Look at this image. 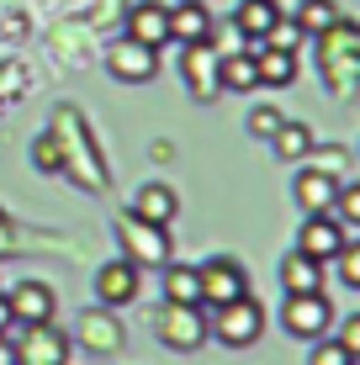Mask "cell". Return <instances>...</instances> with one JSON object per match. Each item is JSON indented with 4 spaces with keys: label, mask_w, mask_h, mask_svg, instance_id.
<instances>
[{
    "label": "cell",
    "mask_w": 360,
    "mask_h": 365,
    "mask_svg": "<svg viewBox=\"0 0 360 365\" xmlns=\"http://www.w3.org/2000/svg\"><path fill=\"white\" fill-rule=\"evenodd\" d=\"M143 292V270L133 265V259H106L101 270H96V297H101V307H128V302H138Z\"/></svg>",
    "instance_id": "obj_10"
},
{
    "label": "cell",
    "mask_w": 360,
    "mask_h": 365,
    "mask_svg": "<svg viewBox=\"0 0 360 365\" xmlns=\"http://www.w3.org/2000/svg\"><path fill=\"white\" fill-rule=\"evenodd\" d=\"M207 32H212V11H207V0H175L170 6V43H207Z\"/></svg>",
    "instance_id": "obj_15"
},
{
    "label": "cell",
    "mask_w": 360,
    "mask_h": 365,
    "mask_svg": "<svg viewBox=\"0 0 360 365\" xmlns=\"http://www.w3.org/2000/svg\"><path fill=\"white\" fill-rule=\"evenodd\" d=\"M259 43H265V48H287V53H297V43H307V37L297 32V21H287V16H281L276 27H270L265 37H259Z\"/></svg>",
    "instance_id": "obj_29"
},
{
    "label": "cell",
    "mask_w": 360,
    "mask_h": 365,
    "mask_svg": "<svg viewBox=\"0 0 360 365\" xmlns=\"http://www.w3.org/2000/svg\"><path fill=\"white\" fill-rule=\"evenodd\" d=\"M259 334H265V307H259L250 292L233 297V302H222V307H212L207 339H217V344H228V349H250Z\"/></svg>",
    "instance_id": "obj_2"
},
{
    "label": "cell",
    "mask_w": 360,
    "mask_h": 365,
    "mask_svg": "<svg viewBox=\"0 0 360 365\" xmlns=\"http://www.w3.org/2000/svg\"><path fill=\"white\" fill-rule=\"evenodd\" d=\"M16 344V365H69L74 355V339L58 334L53 323H27L21 339H11Z\"/></svg>",
    "instance_id": "obj_7"
},
{
    "label": "cell",
    "mask_w": 360,
    "mask_h": 365,
    "mask_svg": "<svg viewBox=\"0 0 360 365\" xmlns=\"http://www.w3.org/2000/svg\"><path fill=\"white\" fill-rule=\"evenodd\" d=\"M117 244H122V259H133L138 270H159L170 259V238L165 228H154V222L133 217V212H122L117 217Z\"/></svg>",
    "instance_id": "obj_4"
},
{
    "label": "cell",
    "mask_w": 360,
    "mask_h": 365,
    "mask_svg": "<svg viewBox=\"0 0 360 365\" xmlns=\"http://www.w3.org/2000/svg\"><path fill=\"white\" fill-rule=\"evenodd\" d=\"M0 365H16V344H11L6 334H0Z\"/></svg>",
    "instance_id": "obj_34"
},
{
    "label": "cell",
    "mask_w": 360,
    "mask_h": 365,
    "mask_svg": "<svg viewBox=\"0 0 360 365\" xmlns=\"http://www.w3.org/2000/svg\"><path fill=\"white\" fill-rule=\"evenodd\" d=\"M244 128H250L254 138H265V143H270V133L281 128V111H276V106H254V111H250V122H244Z\"/></svg>",
    "instance_id": "obj_30"
},
{
    "label": "cell",
    "mask_w": 360,
    "mask_h": 365,
    "mask_svg": "<svg viewBox=\"0 0 360 365\" xmlns=\"http://www.w3.org/2000/svg\"><path fill=\"white\" fill-rule=\"evenodd\" d=\"M74 339H80L91 355H117L122 349V323L111 318V307L96 302V307H85L80 318H74Z\"/></svg>",
    "instance_id": "obj_11"
},
{
    "label": "cell",
    "mask_w": 360,
    "mask_h": 365,
    "mask_svg": "<svg viewBox=\"0 0 360 365\" xmlns=\"http://www.w3.org/2000/svg\"><path fill=\"white\" fill-rule=\"evenodd\" d=\"M339 344L350 349V355H360V318H344L339 323Z\"/></svg>",
    "instance_id": "obj_32"
},
{
    "label": "cell",
    "mask_w": 360,
    "mask_h": 365,
    "mask_svg": "<svg viewBox=\"0 0 360 365\" xmlns=\"http://www.w3.org/2000/svg\"><path fill=\"white\" fill-rule=\"evenodd\" d=\"M334 265H339V286L360 292V244H344L339 255H334Z\"/></svg>",
    "instance_id": "obj_28"
},
{
    "label": "cell",
    "mask_w": 360,
    "mask_h": 365,
    "mask_svg": "<svg viewBox=\"0 0 360 365\" xmlns=\"http://www.w3.org/2000/svg\"><path fill=\"white\" fill-rule=\"evenodd\" d=\"M207 48H212L217 58H228V53H244V48H250V37L233 27V21H228V27H217V21H212V32H207Z\"/></svg>",
    "instance_id": "obj_26"
},
{
    "label": "cell",
    "mask_w": 360,
    "mask_h": 365,
    "mask_svg": "<svg viewBox=\"0 0 360 365\" xmlns=\"http://www.w3.org/2000/svg\"><path fill=\"white\" fill-rule=\"evenodd\" d=\"M133 217H143V222H154V228H170V217L180 212V196L170 191V185H159V180H148L138 185V196H133Z\"/></svg>",
    "instance_id": "obj_16"
},
{
    "label": "cell",
    "mask_w": 360,
    "mask_h": 365,
    "mask_svg": "<svg viewBox=\"0 0 360 365\" xmlns=\"http://www.w3.org/2000/svg\"><path fill=\"white\" fill-rule=\"evenodd\" d=\"M281 329H287L292 339H324L334 329V302L324 292L287 297V307H281Z\"/></svg>",
    "instance_id": "obj_6"
},
{
    "label": "cell",
    "mask_w": 360,
    "mask_h": 365,
    "mask_svg": "<svg viewBox=\"0 0 360 365\" xmlns=\"http://www.w3.org/2000/svg\"><path fill=\"white\" fill-rule=\"evenodd\" d=\"M329 217L339 222L344 233H350V228H360V185L339 180V191H334V201H329Z\"/></svg>",
    "instance_id": "obj_25"
},
{
    "label": "cell",
    "mask_w": 360,
    "mask_h": 365,
    "mask_svg": "<svg viewBox=\"0 0 360 365\" xmlns=\"http://www.w3.org/2000/svg\"><path fill=\"white\" fill-rule=\"evenodd\" d=\"M106 74L122 80V85H148L159 74V48H143L122 32L117 43H106Z\"/></svg>",
    "instance_id": "obj_8"
},
{
    "label": "cell",
    "mask_w": 360,
    "mask_h": 365,
    "mask_svg": "<svg viewBox=\"0 0 360 365\" xmlns=\"http://www.w3.org/2000/svg\"><path fill=\"white\" fill-rule=\"evenodd\" d=\"M307 365H355V355L339 344V339H313V349H307Z\"/></svg>",
    "instance_id": "obj_27"
},
{
    "label": "cell",
    "mask_w": 360,
    "mask_h": 365,
    "mask_svg": "<svg viewBox=\"0 0 360 365\" xmlns=\"http://www.w3.org/2000/svg\"><path fill=\"white\" fill-rule=\"evenodd\" d=\"M217 91H233V96L259 91V74H254V53H250V48H244V53L217 58Z\"/></svg>",
    "instance_id": "obj_21"
},
{
    "label": "cell",
    "mask_w": 360,
    "mask_h": 365,
    "mask_svg": "<svg viewBox=\"0 0 360 365\" xmlns=\"http://www.w3.org/2000/svg\"><path fill=\"white\" fill-rule=\"evenodd\" d=\"M276 21H281V6H276V0H239V11H233V27L250 37V48H254L270 27H276Z\"/></svg>",
    "instance_id": "obj_20"
},
{
    "label": "cell",
    "mask_w": 360,
    "mask_h": 365,
    "mask_svg": "<svg viewBox=\"0 0 360 365\" xmlns=\"http://www.w3.org/2000/svg\"><path fill=\"white\" fill-rule=\"evenodd\" d=\"M339 16H344V11H339V0H302L292 21H297V32H302L307 43H313V37H318V32H329Z\"/></svg>",
    "instance_id": "obj_24"
},
{
    "label": "cell",
    "mask_w": 360,
    "mask_h": 365,
    "mask_svg": "<svg viewBox=\"0 0 360 365\" xmlns=\"http://www.w3.org/2000/svg\"><path fill=\"white\" fill-rule=\"evenodd\" d=\"M281 286H287V297L324 292V265H318L313 255H302V249H292V255L281 259Z\"/></svg>",
    "instance_id": "obj_19"
},
{
    "label": "cell",
    "mask_w": 360,
    "mask_h": 365,
    "mask_svg": "<svg viewBox=\"0 0 360 365\" xmlns=\"http://www.w3.org/2000/svg\"><path fill=\"white\" fill-rule=\"evenodd\" d=\"M154 334L165 339V349L191 355V349L207 344V318H202L196 302H165V307L154 312Z\"/></svg>",
    "instance_id": "obj_3"
},
{
    "label": "cell",
    "mask_w": 360,
    "mask_h": 365,
    "mask_svg": "<svg viewBox=\"0 0 360 365\" xmlns=\"http://www.w3.org/2000/svg\"><path fill=\"white\" fill-rule=\"evenodd\" d=\"M270 148H276V159L297 165V159L313 154V128H302V122H287V117H281V128L270 133Z\"/></svg>",
    "instance_id": "obj_23"
},
{
    "label": "cell",
    "mask_w": 360,
    "mask_h": 365,
    "mask_svg": "<svg viewBox=\"0 0 360 365\" xmlns=\"http://www.w3.org/2000/svg\"><path fill=\"white\" fill-rule=\"evenodd\" d=\"M159 270H165V275H159L165 302H196V307H202V281H196V265H175V259H165Z\"/></svg>",
    "instance_id": "obj_22"
},
{
    "label": "cell",
    "mask_w": 360,
    "mask_h": 365,
    "mask_svg": "<svg viewBox=\"0 0 360 365\" xmlns=\"http://www.w3.org/2000/svg\"><path fill=\"white\" fill-rule=\"evenodd\" d=\"M11 302V323H53V312H58V297H53V286L48 281H21L16 292H6Z\"/></svg>",
    "instance_id": "obj_12"
},
{
    "label": "cell",
    "mask_w": 360,
    "mask_h": 365,
    "mask_svg": "<svg viewBox=\"0 0 360 365\" xmlns=\"http://www.w3.org/2000/svg\"><path fill=\"white\" fill-rule=\"evenodd\" d=\"M32 159H37V170H64V154H58V138H53V133H43V138H37V148H32Z\"/></svg>",
    "instance_id": "obj_31"
},
{
    "label": "cell",
    "mask_w": 360,
    "mask_h": 365,
    "mask_svg": "<svg viewBox=\"0 0 360 365\" xmlns=\"http://www.w3.org/2000/svg\"><path fill=\"white\" fill-rule=\"evenodd\" d=\"M254 53V74H259V91H287V85L297 80V53H287V48H265V43H254L250 48Z\"/></svg>",
    "instance_id": "obj_18"
},
{
    "label": "cell",
    "mask_w": 360,
    "mask_h": 365,
    "mask_svg": "<svg viewBox=\"0 0 360 365\" xmlns=\"http://www.w3.org/2000/svg\"><path fill=\"white\" fill-rule=\"evenodd\" d=\"M196 281H202V307H222V302L250 292V270L233 255H212L207 265H196Z\"/></svg>",
    "instance_id": "obj_5"
},
{
    "label": "cell",
    "mask_w": 360,
    "mask_h": 365,
    "mask_svg": "<svg viewBox=\"0 0 360 365\" xmlns=\"http://www.w3.org/2000/svg\"><path fill=\"white\" fill-rule=\"evenodd\" d=\"M180 74H185V85H191V96L196 101H217V53L207 43H185L180 48Z\"/></svg>",
    "instance_id": "obj_13"
},
{
    "label": "cell",
    "mask_w": 360,
    "mask_h": 365,
    "mask_svg": "<svg viewBox=\"0 0 360 365\" xmlns=\"http://www.w3.org/2000/svg\"><path fill=\"white\" fill-rule=\"evenodd\" d=\"M128 37L143 48H165L170 43V6L165 0H138L128 11Z\"/></svg>",
    "instance_id": "obj_14"
},
{
    "label": "cell",
    "mask_w": 360,
    "mask_h": 365,
    "mask_svg": "<svg viewBox=\"0 0 360 365\" xmlns=\"http://www.w3.org/2000/svg\"><path fill=\"white\" fill-rule=\"evenodd\" d=\"M16 323H11V302H6V292H0V334H11Z\"/></svg>",
    "instance_id": "obj_33"
},
{
    "label": "cell",
    "mask_w": 360,
    "mask_h": 365,
    "mask_svg": "<svg viewBox=\"0 0 360 365\" xmlns=\"http://www.w3.org/2000/svg\"><path fill=\"white\" fill-rule=\"evenodd\" d=\"M344 244H350V233H344L339 222L329 217V212H307L302 228H297V249H302V255H313L318 265H329V259L339 255Z\"/></svg>",
    "instance_id": "obj_9"
},
{
    "label": "cell",
    "mask_w": 360,
    "mask_h": 365,
    "mask_svg": "<svg viewBox=\"0 0 360 365\" xmlns=\"http://www.w3.org/2000/svg\"><path fill=\"white\" fill-rule=\"evenodd\" d=\"M334 191H339V175H329V170H297V180H292V196H297V207L302 212H329V201Z\"/></svg>",
    "instance_id": "obj_17"
},
{
    "label": "cell",
    "mask_w": 360,
    "mask_h": 365,
    "mask_svg": "<svg viewBox=\"0 0 360 365\" xmlns=\"http://www.w3.org/2000/svg\"><path fill=\"white\" fill-rule=\"evenodd\" d=\"M313 43H318V69H324L329 91L334 96H350L355 91V74H360V27L350 16H339L329 32H318Z\"/></svg>",
    "instance_id": "obj_1"
}]
</instances>
